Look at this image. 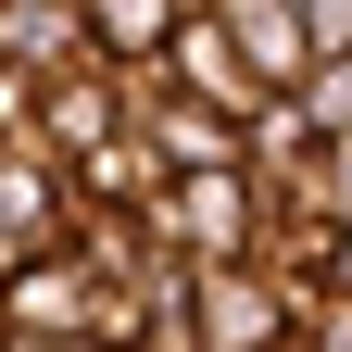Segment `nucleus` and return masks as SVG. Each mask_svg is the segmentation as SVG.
Masks as SVG:
<instances>
[{"label": "nucleus", "mask_w": 352, "mask_h": 352, "mask_svg": "<svg viewBox=\"0 0 352 352\" xmlns=\"http://www.w3.org/2000/svg\"><path fill=\"white\" fill-rule=\"evenodd\" d=\"M139 227H151L164 264H189V277H201V264H252V239H264V189H252L239 164H214V176H164V201L139 214Z\"/></svg>", "instance_id": "obj_1"}, {"label": "nucleus", "mask_w": 352, "mask_h": 352, "mask_svg": "<svg viewBox=\"0 0 352 352\" xmlns=\"http://www.w3.org/2000/svg\"><path fill=\"white\" fill-rule=\"evenodd\" d=\"M327 302H352V227H340V252H327Z\"/></svg>", "instance_id": "obj_12"}, {"label": "nucleus", "mask_w": 352, "mask_h": 352, "mask_svg": "<svg viewBox=\"0 0 352 352\" xmlns=\"http://www.w3.org/2000/svg\"><path fill=\"white\" fill-rule=\"evenodd\" d=\"M189 13H201V0H189Z\"/></svg>", "instance_id": "obj_14"}, {"label": "nucleus", "mask_w": 352, "mask_h": 352, "mask_svg": "<svg viewBox=\"0 0 352 352\" xmlns=\"http://www.w3.org/2000/svg\"><path fill=\"white\" fill-rule=\"evenodd\" d=\"M164 76H176V101H201V113H227V126H252L264 101H289V88H264V76L239 63V38L214 25V13H189V25H176V51H164Z\"/></svg>", "instance_id": "obj_4"}, {"label": "nucleus", "mask_w": 352, "mask_h": 352, "mask_svg": "<svg viewBox=\"0 0 352 352\" xmlns=\"http://www.w3.org/2000/svg\"><path fill=\"white\" fill-rule=\"evenodd\" d=\"M0 63H13L25 88H51L76 63H101V51H88V13H76V0H0Z\"/></svg>", "instance_id": "obj_6"}, {"label": "nucleus", "mask_w": 352, "mask_h": 352, "mask_svg": "<svg viewBox=\"0 0 352 352\" xmlns=\"http://www.w3.org/2000/svg\"><path fill=\"white\" fill-rule=\"evenodd\" d=\"M63 352H101V340H63Z\"/></svg>", "instance_id": "obj_13"}, {"label": "nucleus", "mask_w": 352, "mask_h": 352, "mask_svg": "<svg viewBox=\"0 0 352 352\" xmlns=\"http://www.w3.org/2000/svg\"><path fill=\"white\" fill-rule=\"evenodd\" d=\"M289 13L315 25V63H340V51H352V0H289Z\"/></svg>", "instance_id": "obj_11"}, {"label": "nucleus", "mask_w": 352, "mask_h": 352, "mask_svg": "<svg viewBox=\"0 0 352 352\" xmlns=\"http://www.w3.org/2000/svg\"><path fill=\"white\" fill-rule=\"evenodd\" d=\"M51 239H63V176L38 164V139H13V151H0V277L38 264Z\"/></svg>", "instance_id": "obj_5"}, {"label": "nucleus", "mask_w": 352, "mask_h": 352, "mask_svg": "<svg viewBox=\"0 0 352 352\" xmlns=\"http://www.w3.org/2000/svg\"><path fill=\"white\" fill-rule=\"evenodd\" d=\"M126 126H139V113H126V63H76V76H51V88H38L25 139H38V164H51V176H76L88 151H113Z\"/></svg>", "instance_id": "obj_3"}, {"label": "nucleus", "mask_w": 352, "mask_h": 352, "mask_svg": "<svg viewBox=\"0 0 352 352\" xmlns=\"http://www.w3.org/2000/svg\"><path fill=\"white\" fill-rule=\"evenodd\" d=\"M302 315H315V302H289L264 264H201L189 277V340L201 352H289Z\"/></svg>", "instance_id": "obj_2"}, {"label": "nucleus", "mask_w": 352, "mask_h": 352, "mask_svg": "<svg viewBox=\"0 0 352 352\" xmlns=\"http://www.w3.org/2000/svg\"><path fill=\"white\" fill-rule=\"evenodd\" d=\"M302 214H327V227H352V139H315V164H302Z\"/></svg>", "instance_id": "obj_9"}, {"label": "nucleus", "mask_w": 352, "mask_h": 352, "mask_svg": "<svg viewBox=\"0 0 352 352\" xmlns=\"http://www.w3.org/2000/svg\"><path fill=\"white\" fill-rule=\"evenodd\" d=\"M289 101L315 113V139H352V51H340V63H315V76L289 88Z\"/></svg>", "instance_id": "obj_10"}, {"label": "nucleus", "mask_w": 352, "mask_h": 352, "mask_svg": "<svg viewBox=\"0 0 352 352\" xmlns=\"http://www.w3.org/2000/svg\"><path fill=\"white\" fill-rule=\"evenodd\" d=\"M88 13V51L101 63H164L176 25H189V0H76Z\"/></svg>", "instance_id": "obj_8"}, {"label": "nucleus", "mask_w": 352, "mask_h": 352, "mask_svg": "<svg viewBox=\"0 0 352 352\" xmlns=\"http://www.w3.org/2000/svg\"><path fill=\"white\" fill-rule=\"evenodd\" d=\"M201 13L239 38V63H252L264 88H302V76H315V25H302L289 0H201Z\"/></svg>", "instance_id": "obj_7"}]
</instances>
